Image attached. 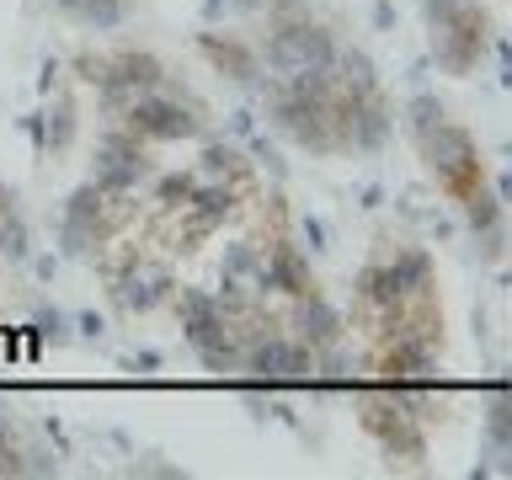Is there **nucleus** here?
Here are the masks:
<instances>
[{
	"instance_id": "nucleus-1",
	"label": "nucleus",
	"mask_w": 512,
	"mask_h": 480,
	"mask_svg": "<svg viewBox=\"0 0 512 480\" xmlns=\"http://www.w3.org/2000/svg\"><path fill=\"white\" fill-rule=\"evenodd\" d=\"M406 134L416 144V155H422V171L432 176V187H438L459 214L475 203H486L496 192L491 176H486V160H480L475 134L448 118L438 96H427V91L411 96L406 102Z\"/></svg>"
},
{
	"instance_id": "nucleus-2",
	"label": "nucleus",
	"mask_w": 512,
	"mask_h": 480,
	"mask_svg": "<svg viewBox=\"0 0 512 480\" xmlns=\"http://www.w3.org/2000/svg\"><path fill=\"white\" fill-rule=\"evenodd\" d=\"M336 32L320 22V16L304 6V0H267L262 6V70L267 75H315L336 64Z\"/></svg>"
},
{
	"instance_id": "nucleus-3",
	"label": "nucleus",
	"mask_w": 512,
	"mask_h": 480,
	"mask_svg": "<svg viewBox=\"0 0 512 480\" xmlns=\"http://www.w3.org/2000/svg\"><path fill=\"white\" fill-rule=\"evenodd\" d=\"M422 22H427L432 64L454 80L475 75L480 54L491 48V16L475 0H422Z\"/></svg>"
},
{
	"instance_id": "nucleus-4",
	"label": "nucleus",
	"mask_w": 512,
	"mask_h": 480,
	"mask_svg": "<svg viewBox=\"0 0 512 480\" xmlns=\"http://www.w3.org/2000/svg\"><path fill=\"white\" fill-rule=\"evenodd\" d=\"M144 176H150V155H144V139H134L128 128L107 123L102 144H96V160H91V182L112 192V198H128Z\"/></svg>"
},
{
	"instance_id": "nucleus-5",
	"label": "nucleus",
	"mask_w": 512,
	"mask_h": 480,
	"mask_svg": "<svg viewBox=\"0 0 512 480\" xmlns=\"http://www.w3.org/2000/svg\"><path fill=\"white\" fill-rule=\"evenodd\" d=\"M240 368L256 374L262 384H299L315 374V352L299 342V336H283V331H262L251 336L246 352H240Z\"/></svg>"
},
{
	"instance_id": "nucleus-6",
	"label": "nucleus",
	"mask_w": 512,
	"mask_h": 480,
	"mask_svg": "<svg viewBox=\"0 0 512 480\" xmlns=\"http://www.w3.org/2000/svg\"><path fill=\"white\" fill-rule=\"evenodd\" d=\"M112 192H102L96 182H86L75 192L70 203H64V219H59V240H64V251L70 256H86V251H96L107 240V230H112Z\"/></svg>"
},
{
	"instance_id": "nucleus-7",
	"label": "nucleus",
	"mask_w": 512,
	"mask_h": 480,
	"mask_svg": "<svg viewBox=\"0 0 512 480\" xmlns=\"http://www.w3.org/2000/svg\"><path fill=\"white\" fill-rule=\"evenodd\" d=\"M198 48H203V59L214 64L224 80H235V86L256 91V86L267 80L262 54H256L251 38H235V32H198Z\"/></svg>"
},
{
	"instance_id": "nucleus-8",
	"label": "nucleus",
	"mask_w": 512,
	"mask_h": 480,
	"mask_svg": "<svg viewBox=\"0 0 512 480\" xmlns=\"http://www.w3.org/2000/svg\"><path fill=\"white\" fill-rule=\"evenodd\" d=\"M0 475H54V459L27 438H16V427L0 422Z\"/></svg>"
}]
</instances>
